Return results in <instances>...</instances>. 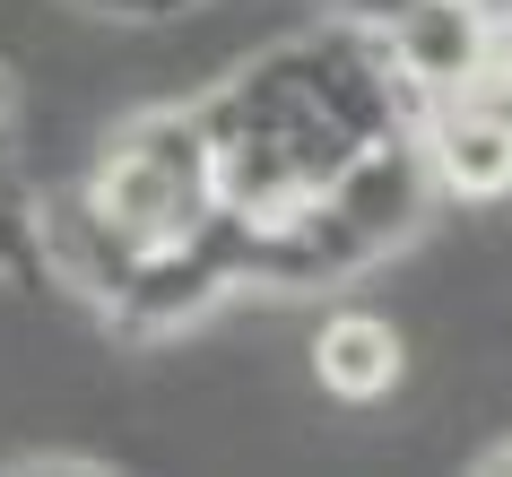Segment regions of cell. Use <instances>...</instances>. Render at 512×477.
<instances>
[{"label":"cell","instance_id":"6da1fadb","mask_svg":"<svg viewBox=\"0 0 512 477\" xmlns=\"http://www.w3.org/2000/svg\"><path fill=\"white\" fill-rule=\"evenodd\" d=\"M191 113H200V139H209V165H217V209L235 217L313 200L365 148L417 131V96L391 70L382 35L348 27V18L261 53L252 70L209 87Z\"/></svg>","mask_w":512,"mask_h":477},{"label":"cell","instance_id":"7a4b0ae2","mask_svg":"<svg viewBox=\"0 0 512 477\" xmlns=\"http://www.w3.org/2000/svg\"><path fill=\"white\" fill-rule=\"evenodd\" d=\"M79 200L105 217L131 252L200 235L217 217V165H209V139H200V113L191 105L131 113V122L105 139V157H96V174L79 183Z\"/></svg>","mask_w":512,"mask_h":477},{"label":"cell","instance_id":"3957f363","mask_svg":"<svg viewBox=\"0 0 512 477\" xmlns=\"http://www.w3.org/2000/svg\"><path fill=\"white\" fill-rule=\"evenodd\" d=\"M235 287H243L235 209H217L200 235L131 252V269H122V278L105 287V304H96V313H105L122 339H165V330H191L200 313H217V304H226Z\"/></svg>","mask_w":512,"mask_h":477},{"label":"cell","instance_id":"277c9868","mask_svg":"<svg viewBox=\"0 0 512 477\" xmlns=\"http://www.w3.org/2000/svg\"><path fill=\"white\" fill-rule=\"evenodd\" d=\"M382 53L417 105L443 96H512V27H495L469 0H408L382 27Z\"/></svg>","mask_w":512,"mask_h":477},{"label":"cell","instance_id":"5b68a950","mask_svg":"<svg viewBox=\"0 0 512 477\" xmlns=\"http://www.w3.org/2000/svg\"><path fill=\"white\" fill-rule=\"evenodd\" d=\"M417 157L452 200H504L512 191V96H443L417 105Z\"/></svg>","mask_w":512,"mask_h":477},{"label":"cell","instance_id":"8992f818","mask_svg":"<svg viewBox=\"0 0 512 477\" xmlns=\"http://www.w3.org/2000/svg\"><path fill=\"white\" fill-rule=\"evenodd\" d=\"M408 373V347L391 321L374 313H330L322 330H313V382H322L330 399H348V408H374V399L400 391Z\"/></svg>","mask_w":512,"mask_h":477},{"label":"cell","instance_id":"52a82bcc","mask_svg":"<svg viewBox=\"0 0 512 477\" xmlns=\"http://www.w3.org/2000/svg\"><path fill=\"white\" fill-rule=\"evenodd\" d=\"M0 278H9V287H35V278H53V269H44V200H35L27 174H18L9 122H0Z\"/></svg>","mask_w":512,"mask_h":477},{"label":"cell","instance_id":"ba28073f","mask_svg":"<svg viewBox=\"0 0 512 477\" xmlns=\"http://www.w3.org/2000/svg\"><path fill=\"white\" fill-rule=\"evenodd\" d=\"M70 9H96V18H122V27H165V18H183L191 0H70Z\"/></svg>","mask_w":512,"mask_h":477},{"label":"cell","instance_id":"9c48e42d","mask_svg":"<svg viewBox=\"0 0 512 477\" xmlns=\"http://www.w3.org/2000/svg\"><path fill=\"white\" fill-rule=\"evenodd\" d=\"M400 9H408V0H339V18H348V27H391V18H400Z\"/></svg>","mask_w":512,"mask_h":477},{"label":"cell","instance_id":"30bf717a","mask_svg":"<svg viewBox=\"0 0 512 477\" xmlns=\"http://www.w3.org/2000/svg\"><path fill=\"white\" fill-rule=\"evenodd\" d=\"M478 469H486V477H512V443H495V451L478 460Z\"/></svg>","mask_w":512,"mask_h":477},{"label":"cell","instance_id":"8fae6325","mask_svg":"<svg viewBox=\"0 0 512 477\" xmlns=\"http://www.w3.org/2000/svg\"><path fill=\"white\" fill-rule=\"evenodd\" d=\"M9 113H18V79H9V70H0V122H9Z\"/></svg>","mask_w":512,"mask_h":477},{"label":"cell","instance_id":"7c38bea8","mask_svg":"<svg viewBox=\"0 0 512 477\" xmlns=\"http://www.w3.org/2000/svg\"><path fill=\"white\" fill-rule=\"evenodd\" d=\"M469 9H486V18H495V27H512V0H469Z\"/></svg>","mask_w":512,"mask_h":477}]
</instances>
